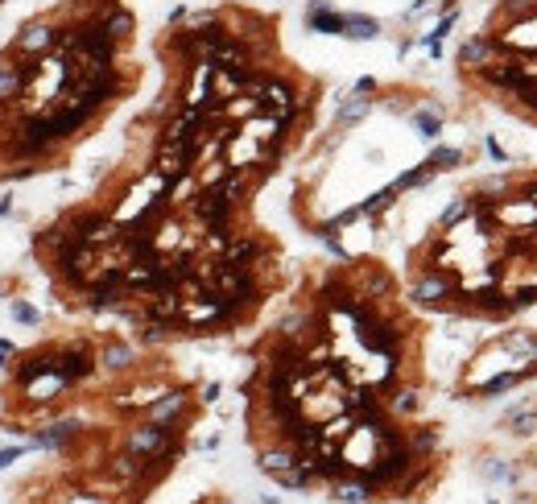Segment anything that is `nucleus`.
<instances>
[{
  "mask_svg": "<svg viewBox=\"0 0 537 504\" xmlns=\"http://www.w3.org/2000/svg\"><path fill=\"white\" fill-rule=\"evenodd\" d=\"M409 273H434V315L467 322H513L537 306V166H504L471 178L422 244Z\"/></svg>",
  "mask_w": 537,
  "mask_h": 504,
  "instance_id": "f257e3e1",
  "label": "nucleus"
},
{
  "mask_svg": "<svg viewBox=\"0 0 537 504\" xmlns=\"http://www.w3.org/2000/svg\"><path fill=\"white\" fill-rule=\"evenodd\" d=\"M463 95L537 129V0H492L454 50Z\"/></svg>",
  "mask_w": 537,
  "mask_h": 504,
  "instance_id": "f03ea898",
  "label": "nucleus"
},
{
  "mask_svg": "<svg viewBox=\"0 0 537 504\" xmlns=\"http://www.w3.org/2000/svg\"><path fill=\"white\" fill-rule=\"evenodd\" d=\"M537 380V326H508L488 339L459 376L463 401H488Z\"/></svg>",
  "mask_w": 537,
  "mask_h": 504,
  "instance_id": "7ed1b4c3",
  "label": "nucleus"
},
{
  "mask_svg": "<svg viewBox=\"0 0 537 504\" xmlns=\"http://www.w3.org/2000/svg\"><path fill=\"white\" fill-rule=\"evenodd\" d=\"M58 21H54V13L50 17H29L17 34H13V42H8V62H17V58H45V54H54L58 50Z\"/></svg>",
  "mask_w": 537,
  "mask_h": 504,
  "instance_id": "20e7f679",
  "label": "nucleus"
},
{
  "mask_svg": "<svg viewBox=\"0 0 537 504\" xmlns=\"http://www.w3.org/2000/svg\"><path fill=\"white\" fill-rule=\"evenodd\" d=\"M17 92H21V75H17V66L0 62V103H8Z\"/></svg>",
  "mask_w": 537,
  "mask_h": 504,
  "instance_id": "39448f33",
  "label": "nucleus"
},
{
  "mask_svg": "<svg viewBox=\"0 0 537 504\" xmlns=\"http://www.w3.org/2000/svg\"><path fill=\"white\" fill-rule=\"evenodd\" d=\"M8 315H13L17 322H25V326H38V322H42V315H38L29 302H21V298H13V302H8Z\"/></svg>",
  "mask_w": 537,
  "mask_h": 504,
  "instance_id": "423d86ee",
  "label": "nucleus"
},
{
  "mask_svg": "<svg viewBox=\"0 0 537 504\" xmlns=\"http://www.w3.org/2000/svg\"><path fill=\"white\" fill-rule=\"evenodd\" d=\"M25 455V447H13V451H0V467H8L13 459H21Z\"/></svg>",
  "mask_w": 537,
  "mask_h": 504,
  "instance_id": "0eeeda50",
  "label": "nucleus"
},
{
  "mask_svg": "<svg viewBox=\"0 0 537 504\" xmlns=\"http://www.w3.org/2000/svg\"><path fill=\"white\" fill-rule=\"evenodd\" d=\"M66 504H108V501L103 496H71Z\"/></svg>",
  "mask_w": 537,
  "mask_h": 504,
  "instance_id": "6e6552de",
  "label": "nucleus"
},
{
  "mask_svg": "<svg viewBox=\"0 0 537 504\" xmlns=\"http://www.w3.org/2000/svg\"><path fill=\"white\" fill-rule=\"evenodd\" d=\"M8 356H17V352H13V343H8V339H0V364H4Z\"/></svg>",
  "mask_w": 537,
  "mask_h": 504,
  "instance_id": "1a4fd4ad",
  "label": "nucleus"
},
{
  "mask_svg": "<svg viewBox=\"0 0 537 504\" xmlns=\"http://www.w3.org/2000/svg\"><path fill=\"white\" fill-rule=\"evenodd\" d=\"M0 149H4V141H0Z\"/></svg>",
  "mask_w": 537,
  "mask_h": 504,
  "instance_id": "9d476101",
  "label": "nucleus"
},
{
  "mask_svg": "<svg viewBox=\"0 0 537 504\" xmlns=\"http://www.w3.org/2000/svg\"><path fill=\"white\" fill-rule=\"evenodd\" d=\"M224 504H231V501H224Z\"/></svg>",
  "mask_w": 537,
  "mask_h": 504,
  "instance_id": "9b49d317",
  "label": "nucleus"
}]
</instances>
